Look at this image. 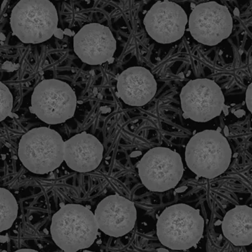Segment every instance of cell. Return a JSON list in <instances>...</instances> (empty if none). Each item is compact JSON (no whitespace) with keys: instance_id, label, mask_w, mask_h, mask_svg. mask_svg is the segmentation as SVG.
<instances>
[{"instance_id":"6da1fadb","label":"cell","mask_w":252,"mask_h":252,"mask_svg":"<svg viewBox=\"0 0 252 252\" xmlns=\"http://www.w3.org/2000/svg\"><path fill=\"white\" fill-rule=\"evenodd\" d=\"M98 229L95 215L89 208L68 204L54 214L50 231L54 243L61 250L76 252L93 245Z\"/></svg>"},{"instance_id":"7a4b0ae2","label":"cell","mask_w":252,"mask_h":252,"mask_svg":"<svg viewBox=\"0 0 252 252\" xmlns=\"http://www.w3.org/2000/svg\"><path fill=\"white\" fill-rule=\"evenodd\" d=\"M231 158L229 143L218 130L199 132L186 146L187 165L197 178L213 179L220 176L227 170Z\"/></svg>"},{"instance_id":"3957f363","label":"cell","mask_w":252,"mask_h":252,"mask_svg":"<svg viewBox=\"0 0 252 252\" xmlns=\"http://www.w3.org/2000/svg\"><path fill=\"white\" fill-rule=\"evenodd\" d=\"M205 221L199 210L178 204L167 207L157 222V235L162 245L172 250L186 251L202 239Z\"/></svg>"},{"instance_id":"277c9868","label":"cell","mask_w":252,"mask_h":252,"mask_svg":"<svg viewBox=\"0 0 252 252\" xmlns=\"http://www.w3.org/2000/svg\"><path fill=\"white\" fill-rule=\"evenodd\" d=\"M57 9L49 0H20L12 10L13 35L25 44H40L50 39L58 29Z\"/></svg>"},{"instance_id":"5b68a950","label":"cell","mask_w":252,"mask_h":252,"mask_svg":"<svg viewBox=\"0 0 252 252\" xmlns=\"http://www.w3.org/2000/svg\"><path fill=\"white\" fill-rule=\"evenodd\" d=\"M18 156L29 171L39 175L51 173L64 160V141L49 127H36L22 135Z\"/></svg>"},{"instance_id":"8992f818","label":"cell","mask_w":252,"mask_h":252,"mask_svg":"<svg viewBox=\"0 0 252 252\" xmlns=\"http://www.w3.org/2000/svg\"><path fill=\"white\" fill-rule=\"evenodd\" d=\"M30 112L49 125H57L71 119L77 99L71 87L57 79L43 80L33 90Z\"/></svg>"},{"instance_id":"52a82bcc","label":"cell","mask_w":252,"mask_h":252,"mask_svg":"<svg viewBox=\"0 0 252 252\" xmlns=\"http://www.w3.org/2000/svg\"><path fill=\"white\" fill-rule=\"evenodd\" d=\"M138 168L143 186L150 191L158 192L175 188L184 172L180 155L161 147L148 151L140 159Z\"/></svg>"},{"instance_id":"ba28073f","label":"cell","mask_w":252,"mask_h":252,"mask_svg":"<svg viewBox=\"0 0 252 252\" xmlns=\"http://www.w3.org/2000/svg\"><path fill=\"white\" fill-rule=\"evenodd\" d=\"M184 119L195 122L211 121L221 114L224 106V94L213 80H191L180 94Z\"/></svg>"},{"instance_id":"9c48e42d","label":"cell","mask_w":252,"mask_h":252,"mask_svg":"<svg viewBox=\"0 0 252 252\" xmlns=\"http://www.w3.org/2000/svg\"><path fill=\"white\" fill-rule=\"evenodd\" d=\"M232 29L229 9L216 1L201 3L189 16V31L194 39L204 45L220 44L230 36Z\"/></svg>"},{"instance_id":"30bf717a","label":"cell","mask_w":252,"mask_h":252,"mask_svg":"<svg viewBox=\"0 0 252 252\" xmlns=\"http://www.w3.org/2000/svg\"><path fill=\"white\" fill-rule=\"evenodd\" d=\"M188 16L179 4L158 1L147 12L143 23L149 36L159 44H171L183 37Z\"/></svg>"},{"instance_id":"8fae6325","label":"cell","mask_w":252,"mask_h":252,"mask_svg":"<svg viewBox=\"0 0 252 252\" xmlns=\"http://www.w3.org/2000/svg\"><path fill=\"white\" fill-rule=\"evenodd\" d=\"M73 50L84 63L103 64L114 55L116 41L108 27L88 24L73 36Z\"/></svg>"},{"instance_id":"7c38bea8","label":"cell","mask_w":252,"mask_h":252,"mask_svg":"<svg viewBox=\"0 0 252 252\" xmlns=\"http://www.w3.org/2000/svg\"><path fill=\"white\" fill-rule=\"evenodd\" d=\"M94 215L100 230L113 237L128 234L133 230L137 220L136 208L133 202L119 194L102 199Z\"/></svg>"},{"instance_id":"4fadbf2b","label":"cell","mask_w":252,"mask_h":252,"mask_svg":"<svg viewBox=\"0 0 252 252\" xmlns=\"http://www.w3.org/2000/svg\"><path fill=\"white\" fill-rule=\"evenodd\" d=\"M117 80L118 97L129 106H144L153 99L157 92L154 76L144 67L127 68L118 76Z\"/></svg>"},{"instance_id":"5bb4252c","label":"cell","mask_w":252,"mask_h":252,"mask_svg":"<svg viewBox=\"0 0 252 252\" xmlns=\"http://www.w3.org/2000/svg\"><path fill=\"white\" fill-rule=\"evenodd\" d=\"M103 146L92 134H77L64 142V161L73 171L89 173L103 159Z\"/></svg>"},{"instance_id":"9a60e30c","label":"cell","mask_w":252,"mask_h":252,"mask_svg":"<svg viewBox=\"0 0 252 252\" xmlns=\"http://www.w3.org/2000/svg\"><path fill=\"white\" fill-rule=\"evenodd\" d=\"M223 234L235 246L252 244V208L237 205L226 213L222 222Z\"/></svg>"},{"instance_id":"2e32d148","label":"cell","mask_w":252,"mask_h":252,"mask_svg":"<svg viewBox=\"0 0 252 252\" xmlns=\"http://www.w3.org/2000/svg\"><path fill=\"white\" fill-rule=\"evenodd\" d=\"M0 232L12 227L18 215V204L15 197L5 188H0Z\"/></svg>"},{"instance_id":"e0dca14e","label":"cell","mask_w":252,"mask_h":252,"mask_svg":"<svg viewBox=\"0 0 252 252\" xmlns=\"http://www.w3.org/2000/svg\"><path fill=\"white\" fill-rule=\"evenodd\" d=\"M0 121L5 120L12 113L13 108V96L7 86L0 82Z\"/></svg>"},{"instance_id":"ac0fdd59","label":"cell","mask_w":252,"mask_h":252,"mask_svg":"<svg viewBox=\"0 0 252 252\" xmlns=\"http://www.w3.org/2000/svg\"><path fill=\"white\" fill-rule=\"evenodd\" d=\"M246 104L249 111L252 114V83L247 88V92H246Z\"/></svg>"},{"instance_id":"d6986e66","label":"cell","mask_w":252,"mask_h":252,"mask_svg":"<svg viewBox=\"0 0 252 252\" xmlns=\"http://www.w3.org/2000/svg\"><path fill=\"white\" fill-rule=\"evenodd\" d=\"M18 64H14L11 62H7L2 65V68L4 70H7L8 71H13L14 70H17L18 68Z\"/></svg>"},{"instance_id":"ffe728a7","label":"cell","mask_w":252,"mask_h":252,"mask_svg":"<svg viewBox=\"0 0 252 252\" xmlns=\"http://www.w3.org/2000/svg\"><path fill=\"white\" fill-rule=\"evenodd\" d=\"M63 35H64V32H63L62 29L58 28L56 30L54 36H55L56 38H57V39H62L63 38Z\"/></svg>"},{"instance_id":"44dd1931","label":"cell","mask_w":252,"mask_h":252,"mask_svg":"<svg viewBox=\"0 0 252 252\" xmlns=\"http://www.w3.org/2000/svg\"><path fill=\"white\" fill-rule=\"evenodd\" d=\"M63 32H64V34L67 35V36H75L74 32L71 31L69 29H66V30H64V31Z\"/></svg>"},{"instance_id":"7402d4cb","label":"cell","mask_w":252,"mask_h":252,"mask_svg":"<svg viewBox=\"0 0 252 252\" xmlns=\"http://www.w3.org/2000/svg\"><path fill=\"white\" fill-rule=\"evenodd\" d=\"M245 114V112L244 111H242V110H239V111H236L235 115L237 116L238 118L242 117L243 115Z\"/></svg>"},{"instance_id":"603a6c76","label":"cell","mask_w":252,"mask_h":252,"mask_svg":"<svg viewBox=\"0 0 252 252\" xmlns=\"http://www.w3.org/2000/svg\"><path fill=\"white\" fill-rule=\"evenodd\" d=\"M228 109H229V107L227 106H226L225 104H224V107H223V110L222 111H224V114L228 115V113H229V111H228Z\"/></svg>"},{"instance_id":"cb8c5ba5","label":"cell","mask_w":252,"mask_h":252,"mask_svg":"<svg viewBox=\"0 0 252 252\" xmlns=\"http://www.w3.org/2000/svg\"><path fill=\"white\" fill-rule=\"evenodd\" d=\"M16 252H37V251H35V250H28V249H24V250H17V251H16Z\"/></svg>"},{"instance_id":"d4e9b609","label":"cell","mask_w":252,"mask_h":252,"mask_svg":"<svg viewBox=\"0 0 252 252\" xmlns=\"http://www.w3.org/2000/svg\"><path fill=\"white\" fill-rule=\"evenodd\" d=\"M224 134H225L226 136H228L229 135V129H228L227 126H225V127H224Z\"/></svg>"},{"instance_id":"484cf974","label":"cell","mask_w":252,"mask_h":252,"mask_svg":"<svg viewBox=\"0 0 252 252\" xmlns=\"http://www.w3.org/2000/svg\"><path fill=\"white\" fill-rule=\"evenodd\" d=\"M186 187H185V188H180V189H176V192H182V191H185L186 189Z\"/></svg>"},{"instance_id":"4316f807","label":"cell","mask_w":252,"mask_h":252,"mask_svg":"<svg viewBox=\"0 0 252 252\" xmlns=\"http://www.w3.org/2000/svg\"><path fill=\"white\" fill-rule=\"evenodd\" d=\"M114 60L115 59L112 57V58L109 59V60H108V62L109 63H112L113 62H114Z\"/></svg>"},{"instance_id":"83f0119b","label":"cell","mask_w":252,"mask_h":252,"mask_svg":"<svg viewBox=\"0 0 252 252\" xmlns=\"http://www.w3.org/2000/svg\"><path fill=\"white\" fill-rule=\"evenodd\" d=\"M1 36V41H4V40H5V36H4V35L3 34V33H1V36Z\"/></svg>"},{"instance_id":"f1b7e54d","label":"cell","mask_w":252,"mask_h":252,"mask_svg":"<svg viewBox=\"0 0 252 252\" xmlns=\"http://www.w3.org/2000/svg\"><path fill=\"white\" fill-rule=\"evenodd\" d=\"M158 252H168L167 250H165V249H158Z\"/></svg>"},{"instance_id":"f546056e","label":"cell","mask_w":252,"mask_h":252,"mask_svg":"<svg viewBox=\"0 0 252 252\" xmlns=\"http://www.w3.org/2000/svg\"><path fill=\"white\" fill-rule=\"evenodd\" d=\"M234 14H235V15H239V10H238V9H234Z\"/></svg>"},{"instance_id":"4dcf8cb0","label":"cell","mask_w":252,"mask_h":252,"mask_svg":"<svg viewBox=\"0 0 252 252\" xmlns=\"http://www.w3.org/2000/svg\"><path fill=\"white\" fill-rule=\"evenodd\" d=\"M218 130V131L220 132V130H221V128H220V127H218V130Z\"/></svg>"}]
</instances>
